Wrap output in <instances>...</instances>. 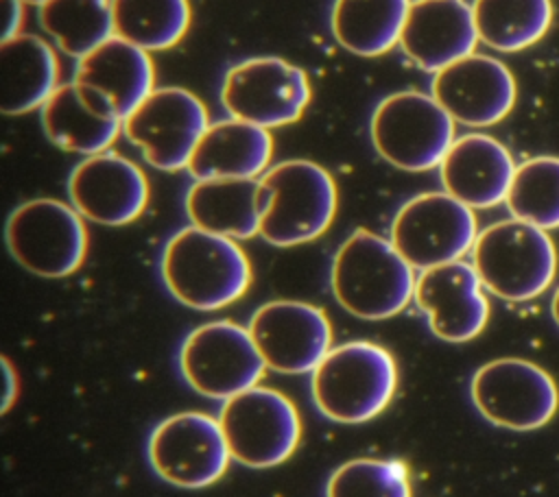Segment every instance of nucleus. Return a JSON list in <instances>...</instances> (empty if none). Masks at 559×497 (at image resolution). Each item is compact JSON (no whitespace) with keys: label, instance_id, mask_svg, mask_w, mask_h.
<instances>
[{"label":"nucleus","instance_id":"obj_26","mask_svg":"<svg viewBox=\"0 0 559 497\" xmlns=\"http://www.w3.org/2000/svg\"><path fill=\"white\" fill-rule=\"evenodd\" d=\"M413 0H334L330 28L341 48L358 57H380L400 46Z\"/></svg>","mask_w":559,"mask_h":497},{"label":"nucleus","instance_id":"obj_21","mask_svg":"<svg viewBox=\"0 0 559 497\" xmlns=\"http://www.w3.org/2000/svg\"><path fill=\"white\" fill-rule=\"evenodd\" d=\"M46 137L61 150L96 155L109 150L122 131V118L94 89L76 83H61L39 109Z\"/></svg>","mask_w":559,"mask_h":497},{"label":"nucleus","instance_id":"obj_7","mask_svg":"<svg viewBox=\"0 0 559 497\" xmlns=\"http://www.w3.org/2000/svg\"><path fill=\"white\" fill-rule=\"evenodd\" d=\"M83 220L63 201H24L7 218V248L22 268L37 277H68L81 268L87 253V229Z\"/></svg>","mask_w":559,"mask_h":497},{"label":"nucleus","instance_id":"obj_25","mask_svg":"<svg viewBox=\"0 0 559 497\" xmlns=\"http://www.w3.org/2000/svg\"><path fill=\"white\" fill-rule=\"evenodd\" d=\"M2 111L7 116H24L41 109L55 94L59 83V59L52 46L33 33H20L2 39Z\"/></svg>","mask_w":559,"mask_h":497},{"label":"nucleus","instance_id":"obj_11","mask_svg":"<svg viewBox=\"0 0 559 497\" xmlns=\"http://www.w3.org/2000/svg\"><path fill=\"white\" fill-rule=\"evenodd\" d=\"M210 126L203 100L186 87H155L124 120V137L144 159L164 172L188 168L190 157Z\"/></svg>","mask_w":559,"mask_h":497},{"label":"nucleus","instance_id":"obj_30","mask_svg":"<svg viewBox=\"0 0 559 497\" xmlns=\"http://www.w3.org/2000/svg\"><path fill=\"white\" fill-rule=\"evenodd\" d=\"M504 203L518 220L544 231L559 229V157L537 155L522 161Z\"/></svg>","mask_w":559,"mask_h":497},{"label":"nucleus","instance_id":"obj_13","mask_svg":"<svg viewBox=\"0 0 559 497\" xmlns=\"http://www.w3.org/2000/svg\"><path fill=\"white\" fill-rule=\"evenodd\" d=\"M469 392L489 423L515 432L544 427L559 408V390L550 373L522 357L483 364L472 377Z\"/></svg>","mask_w":559,"mask_h":497},{"label":"nucleus","instance_id":"obj_28","mask_svg":"<svg viewBox=\"0 0 559 497\" xmlns=\"http://www.w3.org/2000/svg\"><path fill=\"white\" fill-rule=\"evenodd\" d=\"M114 35L146 50L175 48L192 20L190 0H111Z\"/></svg>","mask_w":559,"mask_h":497},{"label":"nucleus","instance_id":"obj_23","mask_svg":"<svg viewBox=\"0 0 559 497\" xmlns=\"http://www.w3.org/2000/svg\"><path fill=\"white\" fill-rule=\"evenodd\" d=\"M74 81L98 92L124 120L155 89V70L146 50L114 35L76 61Z\"/></svg>","mask_w":559,"mask_h":497},{"label":"nucleus","instance_id":"obj_19","mask_svg":"<svg viewBox=\"0 0 559 497\" xmlns=\"http://www.w3.org/2000/svg\"><path fill=\"white\" fill-rule=\"evenodd\" d=\"M478 33L472 4L465 0H413L402 35V52L424 72H439L445 65L474 52Z\"/></svg>","mask_w":559,"mask_h":497},{"label":"nucleus","instance_id":"obj_20","mask_svg":"<svg viewBox=\"0 0 559 497\" xmlns=\"http://www.w3.org/2000/svg\"><path fill=\"white\" fill-rule=\"evenodd\" d=\"M515 163L509 148L487 133H465L454 137L439 177L443 192L472 209H489L507 201Z\"/></svg>","mask_w":559,"mask_h":497},{"label":"nucleus","instance_id":"obj_6","mask_svg":"<svg viewBox=\"0 0 559 497\" xmlns=\"http://www.w3.org/2000/svg\"><path fill=\"white\" fill-rule=\"evenodd\" d=\"M376 153L406 172L439 168L454 142V120L432 94L404 89L384 96L369 120Z\"/></svg>","mask_w":559,"mask_h":497},{"label":"nucleus","instance_id":"obj_8","mask_svg":"<svg viewBox=\"0 0 559 497\" xmlns=\"http://www.w3.org/2000/svg\"><path fill=\"white\" fill-rule=\"evenodd\" d=\"M218 423L231 460L251 469L286 462L301 438V419L295 403L266 386H253L225 399Z\"/></svg>","mask_w":559,"mask_h":497},{"label":"nucleus","instance_id":"obj_1","mask_svg":"<svg viewBox=\"0 0 559 497\" xmlns=\"http://www.w3.org/2000/svg\"><path fill=\"white\" fill-rule=\"evenodd\" d=\"M166 290L186 307L214 312L251 286V264L236 240L188 225L173 233L159 257Z\"/></svg>","mask_w":559,"mask_h":497},{"label":"nucleus","instance_id":"obj_34","mask_svg":"<svg viewBox=\"0 0 559 497\" xmlns=\"http://www.w3.org/2000/svg\"><path fill=\"white\" fill-rule=\"evenodd\" d=\"M550 314H552V320L557 323V327H559V288L555 290V294H552V301H550Z\"/></svg>","mask_w":559,"mask_h":497},{"label":"nucleus","instance_id":"obj_27","mask_svg":"<svg viewBox=\"0 0 559 497\" xmlns=\"http://www.w3.org/2000/svg\"><path fill=\"white\" fill-rule=\"evenodd\" d=\"M472 15L478 41L500 52L537 44L552 24L550 0H474Z\"/></svg>","mask_w":559,"mask_h":497},{"label":"nucleus","instance_id":"obj_17","mask_svg":"<svg viewBox=\"0 0 559 497\" xmlns=\"http://www.w3.org/2000/svg\"><path fill=\"white\" fill-rule=\"evenodd\" d=\"M70 205L105 227H122L140 218L148 203V181L138 163L114 150L85 157L68 177Z\"/></svg>","mask_w":559,"mask_h":497},{"label":"nucleus","instance_id":"obj_35","mask_svg":"<svg viewBox=\"0 0 559 497\" xmlns=\"http://www.w3.org/2000/svg\"><path fill=\"white\" fill-rule=\"evenodd\" d=\"M24 4H37V7H41L46 0H22Z\"/></svg>","mask_w":559,"mask_h":497},{"label":"nucleus","instance_id":"obj_31","mask_svg":"<svg viewBox=\"0 0 559 497\" xmlns=\"http://www.w3.org/2000/svg\"><path fill=\"white\" fill-rule=\"evenodd\" d=\"M325 497H413L411 473L395 458H356L330 475Z\"/></svg>","mask_w":559,"mask_h":497},{"label":"nucleus","instance_id":"obj_3","mask_svg":"<svg viewBox=\"0 0 559 497\" xmlns=\"http://www.w3.org/2000/svg\"><path fill=\"white\" fill-rule=\"evenodd\" d=\"M312 401L323 416L356 425L378 416L397 390L395 357L369 340L332 347L310 377Z\"/></svg>","mask_w":559,"mask_h":497},{"label":"nucleus","instance_id":"obj_10","mask_svg":"<svg viewBox=\"0 0 559 497\" xmlns=\"http://www.w3.org/2000/svg\"><path fill=\"white\" fill-rule=\"evenodd\" d=\"M310 98L308 74L282 57L238 61L227 70L221 85V102L231 118L269 131L297 122Z\"/></svg>","mask_w":559,"mask_h":497},{"label":"nucleus","instance_id":"obj_9","mask_svg":"<svg viewBox=\"0 0 559 497\" xmlns=\"http://www.w3.org/2000/svg\"><path fill=\"white\" fill-rule=\"evenodd\" d=\"M177 362L192 390L223 401L258 386L266 368L249 329L234 320L194 327L183 338Z\"/></svg>","mask_w":559,"mask_h":497},{"label":"nucleus","instance_id":"obj_22","mask_svg":"<svg viewBox=\"0 0 559 497\" xmlns=\"http://www.w3.org/2000/svg\"><path fill=\"white\" fill-rule=\"evenodd\" d=\"M271 131L229 116L210 122L186 170L194 181L260 179L271 168Z\"/></svg>","mask_w":559,"mask_h":497},{"label":"nucleus","instance_id":"obj_2","mask_svg":"<svg viewBox=\"0 0 559 497\" xmlns=\"http://www.w3.org/2000/svg\"><path fill=\"white\" fill-rule=\"evenodd\" d=\"M415 268L391 240L356 229L338 246L330 286L338 305L362 320H384L400 314L415 296Z\"/></svg>","mask_w":559,"mask_h":497},{"label":"nucleus","instance_id":"obj_16","mask_svg":"<svg viewBox=\"0 0 559 497\" xmlns=\"http://www.w3.org/2000/svg\"><path fill=\"white\" fill-rule=\"evenodd\" d=\"M430 94L454 122L480 129L511 113L518 87L502 61L472 52L435 72Z\"/></svg>","mask_w":559,"mask_h":497},{"label":"nucleus","instance_id":"obj_15","mask_svg":"<svg viewBox=\"0 0 559 497\" xmlns=\"http://www.w3.org/2000/svg\"><path fill=\"white\" fill-rule=\"evenodd\" d=\"M247 329L264 364L284 375L312 373L332 349L330 318L306 301H269L253 312Z\"/></svg>","mask_w":559,"mask_h":497},{"label":"nucleus","instance_id":"obj_32","mask_svg":"<svg viewBox=\"0 0 559 497\" xmlns=\"http://www.w3.org/2000/svg\"><path fill=\"white\" fill-rule=\"evenodd\" d=\"M2 39L20 35L24 22V2L22 0H2Z\"/></svg>","mask_w":559,"mask_h":497},{"label":"nucleus","instance_id":"obj_4","mask_svg":"<svg viewBox=\"0 0 559 497\" xmlns=\"http://www.w3.org/2000/svg\"><path fill=\"white\" fill-rule=\"evenodd\" d=\"M264 214L260 238L273 246L317 240L336 216L338 192L332 174L310 159H286L262 177Z\"/></svg>","mask_w":559,"mask_h":497},{"label":"nucleus","instance_id":"obj_14","mask_svg":"<svg viewBox=\"0 0 559 497\" xmlns=\"http://www.w3.org/2000/svg\"><path fill=\"white\" fill-rule=\"evenodd\" d=\"M146 456L153 471L179 488H205L218 482L231 460L218 419L192 410L157 423Z\"/></svg>","mask_w":559,"mask_h":497},{"label":"nucleus","instance_id":"obj_5","mask_svg":"<svg viewBox=\"0 0 559 497\" xmlns=\"http://www.w3.org/2000/svg\"><path fill=\"white\" fill-rule=\"evenodd\" d=\"M472 266L485 290L511 303H524L552 283L557 248L548 231L518 220L485 227L472 246Z\"/></svg>","mask_w":559,"mask_h":497},{"label":"nucleus","instance_id":"obj_29","mask_svg":"<svg viewBox=\"0 0 559 497\" xmlns=\"http://www.w3.org/2000/svg\"><path fill=\"white\" fill-rule=\"evenodd\" d=\"M39 24L61 52L79 61L114 37L111 0H46Z\"/></svg>","mask_w":559,"mask_h":497},{"label":"nucleus","instance_id":"obj_33","mask_svg":"<svg viewBox=\"0 0 559 497\" xmlns=\"http://www.w3.org/2000/svg\"><path fill=\"white\" fill-rule=\"evenodd\" d=\"M2 368H4V397H2V412H9L13 401L17 399V373L11 366L9 357H2Z\"/></svg>","mask_w":559,"mask_h":497},{"label":"nucleus","instance_id":"obj_12","mask_svg":"<svg viewBox=\"0 0 559 497\" xmlns=\"http://www.w3.org/2000/svg\"><path fill=\"white\" fill-rule=\"evenodd\" d=\"M478 235L474 209L448 192L408 198L393 216L391 242L417 270L461 259Z\"/></svg>","mask_w":559,"mask_h":497},{"label":"nucleus","instance_id":"obj_18","mask_svg":"<svg viewBox=\"0 0 559 497\" xmlns=\"http://www.w3.org/2000/svg\"><path fill=\"white\" fill-rule=\"evenodd\" d=\"M415 303L430 331L445 342L474 340L489 320V301L472 264L456 259L419 270Z\"/></svg>","mask_w":559,"mask_h":497},{"label":"nucleus","instance_id":"obj_24","mask_svg":"<svg viewBox=\"0 0 559 497\" xmlns=\"http://www.w3.org/2000/svg\"><path fill=\"white\" fill-rule=\"evenodd\" d=\"M183 205L194 227L231 240L260 235L264 214L260 179L194 181L186 192Z\"/></svg>","mask_w":559,"mask_h":497}]
</instances>
